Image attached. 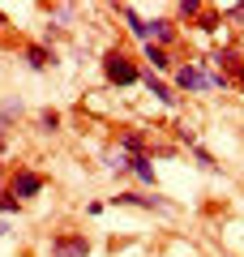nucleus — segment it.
Returning <instances> with one entry per match:
<instances>
[{"label": "nucleus", "instance_id": "nucleus-1", "mask_svg": "<svg viewBox=\"0 0 244 257\" xmlns=\"http://www.w3.org/2000/svg\"><path fill=\"white\" fill-rule=\"evenodd\" d=\"M103 77H107V86H137L142 82V64L125 47H107L103 52Z\"/></svg>", "mask_w": 244, "mask_h": 257}, {"label": "nucleus", "instance_id": "nucleus-2", "mask_svg": "<svg viewBox=\"0 0 244 257\" xmlns=\"http://www.w3.org/2000/svg\"><path fill=\"white\" fill-rule=\"evenodd\" d=\"M52 257H90L86 231H60V236H52Z\"/></svg>", "mask_w": 244, "mask_h": 257}, {"label": "nucleus", "instance_id": "nucleus-3", "mask_svg": "<svg viewBox=\"0 0 244 257\" xmlns=\"http://www.w3.org/2000/svg\"><path fill=\"white\" fill-rule=\"evenodd\" d=\"M43 184H47V180H43L39 172H30V167H18V172H13V180H9V193L22 202V197H39V193H43Z\"/></svg>", "mask_w": 244, "mask_h": 257}, {"label": "nucleus", "instance_id": "nucleus-4", "mask_svg": "<svg viewBox=\"0 0 244 257\" xmlns=\"http://www.w3.org/2000/svg\"><path fill=\"white\" fill-rule=\"evenodd\" d=\"M111 206H133V210H172V202L163 197H146V193H133V189H120L111 197Z\"/></svg>", "mask_w": 244, "mask_h": 257}, {"label": "nucleus", "instance_id": "nucleus-5", "mask_svg": "<svg viewBox=\"0 0 244 257\" xmlns=\"http://www.w3.org/2000/svg\"><path fill=\"white\" fill-rule=\"evenodd\" d=\"M176 90H189V94H206V90H210V77L201 73L197 64H180V69H176Z\"/></svg>", "mask_w": 244, "mask_h": 257}, {"label": "nucleus", "instance_id": "nucleus-6", "mask_svg": "<svg viewBox=\"0 0 244 257\" xmlns=\"http://www.w3.org/2000/svg\"><path fill=\"white\" fill-rule=\"evenodd\" d=\"M142 86H146V90H150V94H154L159 103H167V107H176V103H180L176 86H167L163 77H154V73H142Z\"/></svg>", "mask_w": 244, "mask_h": 257}, {"label": "nucleus", "instance_id": "nucleus-7", "mask_svg": "<svg viewBox=\"0 0 244 257\" xmlns=\"http://www.w3.org/2000/svg\"><path fill=\"white\" fill-rule=\"evenodd\" d=\"M116 146L125 150L129 159H137V155H150V150H146V133H137V128H120Z\"/></svg>", "mask_w": 244, "mask_h": 257}, {"label": "nucleus", "instance_id": "nucleus-8", "mask_svg": "<svg viewBox=\"0 0 244 257\" xmlns=\"http://www.w3.org/2000/svg\"><path fill=\"white\" fill-rule=\"evenodd\" d=\"M150 43L154 47H172L176 43V22L172 18H154L150 22Z\"/></svg>", "mask_w": 244, "mask_h": 257}, {"label": "nucleus", "instance_id": "nucleus-9", "mask_svg": "<svg viewBox=\"0 0 244 257\" xmlns=\"http://www.w3.org/2000/svg\"><path fill=\"white\" fill-rule=\"evenodd\" d=\"M26 64L35 69V73H43L47 64H56V52H52L47 43H30V47H26Z\"/></svg>", "mask_w": 244, "mask_h": 257}, {"label": "nucleus", "instance_id": "nucleus-10", "mask_svg": "<svg viewBox=\"0 0 244 257\" xmlns=\"http://www.w3.org/2000/svg\"><path fill=\"white\" fill-rule=\"evenodd\" d=\"M129 172H137V180H142V184H154V163H150V155L129 159Z\"/></svg>", "mask_w": 244, "mask_h": 257}, {"label": "nucleus", "instance_id": "nucleus-11", "mask_svg": "<svg viewBox=\"0 0 244 257\" xmlns=\"http://www.w3.org/2000/svg\"><path fill=\"white\" fill-rule=\"evenodd\" d=\"M146 60H150V73H154V69H172V52H167V47L146 43Z\"/></svg>", "mask_w": 244, "mask_h": 257}, {"label": "nucleus", "instance_id": "nucleus-12", "mask_svg": "<svg viewBox=\"0 0 244 257\" xmlns=\"http://www.w3.org/2000/svg\"><path fill=\"white\" fill-rule=\"evenodd\" d=\"M13 120H22V99H5L0 103V133H5Z\"/></svg>", "mask_w": 244, "mask_h": 257}, {"label": "nucleus", "instance_id": "nucleus-13", "mask_svg": "<svg viewBox=\"0 0 244 257\" xmlns=\"http://www.w3.org/2000/svg\"><path fill=\"white\" fill-rule=\"evenodd\" d=\"M39 128H43V133H56V128H60V111L43 107V111H39Z\"/></svg>", "mask_w": 244, "mask_h": 257}, {"label": "nucleus", "instance_id": "nucleus-14", "mask_svg": "<svg viewBox=\"0 0 244 257\" xmlns=\"http://www.w3.org/2000/svg\"><path fill=\"white\" fill-rule=\"evenodd\" d=\"M0 210H5V214H18V210H22V202L13 197V193H5V189H0Z\"/></svg>", "mask_w": 244, "mask_h": 257}, {"label": "nucleus", "instance_id": "nucleus-15", "mask_svg": "<svg viewBox=\"0 0 244 257\" xmlns=\"http://www.w3.org/2000/svg\"><path fill=\"white\" fill-rule=\"evenodd\" d=\"M193 159H197L206 172H214V167H218V163H214V155H210V150H201V146H193Z\"/></svg>", "mask_w": 244, "mask_h": 257}, {"label": "nucleus", "instance_id": "nucleus-16", "mask_svg": "<svg viewBox=\"0 0 244 257\" xmlns=\"http://www.w3.org/2000/svg\"><path fill=\"white\" fill-rule=\"evenodd\" d=\"M0 180H5V167H0Z\"/></svg>", "mask_w": 244, "mask_h": 257}]
</instances>
